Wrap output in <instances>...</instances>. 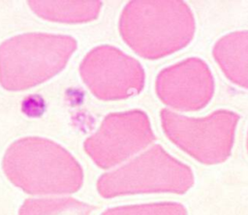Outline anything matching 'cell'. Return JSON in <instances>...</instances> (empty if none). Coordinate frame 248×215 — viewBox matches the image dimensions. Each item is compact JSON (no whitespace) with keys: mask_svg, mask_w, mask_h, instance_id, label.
Listing matches in <instances>:
<instances>
[{"mask_svg":"<svg viewBox=\"0 0 248 215\" xmlns=\"http://www.w3.org/2000/svg\"><path fill=\"white\" fill-rule=\"evenodd\" d=\"M172 185V165L159 146L102 174L97 181L103 198L168 190Z\"/></svg>","mask_w":248,"mask_h":215,"instance_id":"obj_6","label":"cell"},{"mask_svg":"<svg viewBox=\"0 0 248 215\" xmlns=\"http://www.w3.org/2000/svg\"><path fill=\"white\" fill-rule=\"evenodd\" d=\"M79 73L91 92L107 101L135 95L144 83V72L140 64L108 45L91 49L81 61Z\"/></svg>","mask_w":248,"mask_h":215,"instance_id":"obj_4","label":"cell"},{"mask_svg":"<svg viewBox=\"0 0 248 215\" xmlns=\"http://www.w3.org/2000/svg\"><path fill=\"white\" fill-rule=\"evenodd\" d=\"M3 171L17 188L30 195L72 194L83 183V170L60 144L40 137L14 141L6 150Z\"/></svg>","mask_w":248,"mask_h":215,"instance_id":"obj_1","label":"cell"},{"mask_svg":"<svg viewBox=\"0 0 248 215\" xmlns=\"http://www.w3.org/2000/svg\"><path fill=\"white\" fill-rule=\"evenodd\" d=\"M171 10L167 2H129L119 20L123 40L143 57L156 58L170 52L175 41Z\"/></svg>","mask_w":248,"mask_h":215,"instance_id":"obj_5","label":"cell"},{"mask_svg":"<svg viewBox=\"0 0 248 215\" xmlns=\"http://www.w3.org/2000/svg\"><path fill=\"white\" fill-rule=\"evenodd\" d=\"M77 47L74 38L25 33L0 45V84L18 91L40 84L59 73Z\"/></svg>","mask_w":248,"mask_h":215,"instance_id":"obj_2","label":"cell"},{"mask_svg":"<svg viewBox=\"0 0 248 215\" xmlns=\"http://www.w3.org/2000/svg\"><path fill=\"white\" fill-rule=\"evenodd\" d=\"M95 206L70 197L31 198L23 201L18 215H90Z\"/></svg>","mask_w":248,"mask_h":215,"instance_id":"obj_8","label":"cell"},{"mask_svg":"<svg viewBox=\"0 0 248 215\" xmlns=\"http://www.w3.org/2000/svg\"><path fill=\"white\" fill-rule=\"evenodd\" d=\"M39 16L58 22L80 23L95 19L102 7L101 1H29Z\"/></svg>","mask_w":248,"mask_h":215,"instance_id":"obj_7","label":"cell"},{"mask_svg":"<svg viewBox=\"0 0 248 215\" xmlns=\"http://www.w3.org/2000/svg\"><path fill=\"white\" fill-rule=\"evenodd\" d=\"M101 215H172V210L169 204H135L110 207Z\"/></svg>","mask_w":248,"mask_h":215,"instance_id":"obj_9","label":"cell"},{"mask_svg":"<svg viewBox=\"0 0 248 215\" xmlns=\"http://www.w3.org/2000/svg\"><path fill=\"white\" fill-rule=\"evenodd\" d=\"M154 139L144 112L134 109L108 114L84 141V150L102 169L124 163Z\"/></svg>","mask_w":248,"mask_h":215,"instance_id":"obj_3","label":"cell"}]
</instances>
